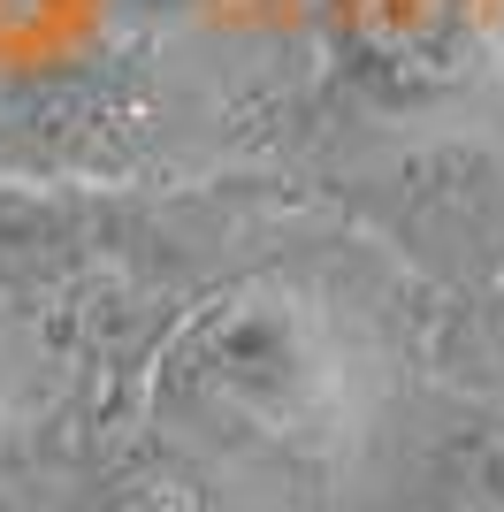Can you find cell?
<instances>
[{
  "instance_id": "5b68a950",
  "label": "cell",
  "mask_w": 504,
  "mask_h": 512,
  "mask_svg": "<svg viewBox=\"0 0 504 512\" xmlns=\"http://www.w3.org/2000/svg\"><path fill=\"white\" fill-rule=\"evenodd\" d=\"M100 253V199L77 184H23L0 176V299H62L92 276Z\"/></svg>"
},
{
  "instance_id": "8992f818",
  "label": "cell",
  "mask_w": 504,
  "mask_h": 512,
  "mask_svg": "<svg viewBox=\"0 0 504 512\" xmlns=\"http://www.w3.org/2000/svg\"><path fill=\"white\" fill-rule=\"evenodd\" d=\"M115 512H207V482L184 474V467H146V474L123 482Z\"/></svg>"
},
{
  "instance_id": "7a4b0ae2",
  "label": "cell",
  "mask_w": 504,
  "mask_h": 512,
  "mask_svg": "<svg viewBox=\"0 0 504 512\" xmlns=\"http://www.w3.org/2000/svg\"><path fill=\"white\" fill-rule=\"evenodd\" d=\"M359 230L451 299H489L504 276V146L489 138H405L329 176Z\"/></svg>"
},
{
  "instance_id": "277c9868",
  "label": "cell",
  "mask_w": 504,
  "mask_h": 512,
  "mask_svg": "<svg viewBox=\"0 0 504 512\" xmlns=\"http://www.w3.org/2000/svg\"><path fill=\"white\" fill-rule=\"evenodd\" d=\"M398 505L390 512H504V398L436 390L398 428Z\"/></svg>"
},
{
  "instance_id": "6da1fadb",
  "label": "cell",
  "mask_w": 504,
  "mask_h": 512,
  "mask_svg": "<svg viewBox=\"0 0 504 512\" xmlns=\"http://www.w3.org/2000/svg\"><path fill=\"white\" fill-rule=\"evenodd\" d=\"M344 337L283 276L222 283L153 352V421L199 451H306L344 413Z\"/></svg>"
},
{
  "instance_id": "3957f363",
  "label": "cell",
  "mask_w": 504,
  "mask_h": 512,
  "mask_svg": "<svg viewBox=\"0 0 504 512\" xmlns=\"http://www.w3.org/2000/svg\"><path fill=\"white\" fill-rule=\"evenodd\" d=\"M153 153V100L130 62H69L0 77V176L23 184H115Z\"/></svg>"
},
{
  "instance_id": "ba28073f",
  "label": "cell",
  "mask_w": 504,
  "mask_h": 512,
  "mask_svg": "<svg viewBox=\"0 0 504 512\" xmlns=\"http://www.w3.org/2000/svg\"><path fill=\"white\" fill-rule=\"evenodd\" d=\"M482 352H489V360L504 367V329H482ZM489 390H497V398H504V375H497V383H489Z\"/></svg>"
},
{
  "instance_id": "52a82bcc",
  "label": "cell",
  "mask_w": 504,
  "mask_h": 512,
  "mask_svg": "<svg viewBox=\"0 0 504 512\" xmlns=\"http://www.w3.org/2000/svg\"><path fill=\"white\" fill-rule=\"evenodd\" d=\"M474 321H482V329H504V276H497L489 299H474Z\"/></svg>"
}]
</instances>
